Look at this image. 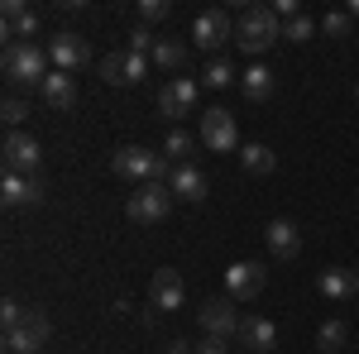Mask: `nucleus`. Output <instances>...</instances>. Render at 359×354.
Masks as SVG:
<instances>
[{"label": "nucleus", "mask_w": 359, "mask_h": 354, "mask_svg": "<svg viewBox=\"0 0 359 354\" xmlns=\"http://www.w3.org/2000/svg\"><path fill=\"white\" fill-rule=\"evenodd\" d=\"M278 39H283V20L273 15V5H249L245 15L235 20V43L245 48V53H269Z\"/></svg>", "instance_id": "obj_1"}, {"label": "nucleus", "mask_w": 359, "mask_h": 354, "mask_svg": "<svg viewBox=\"0 0 359 354\" xmlns=\"http://www.w3.org/2000/svg\"><path fill=\"white\" fill-rule=\"evenodd\" d=\"M111 168L115 177H125V182H168L172 177V163H168L163 154H154V149H139V144H125V149H115L111 154Z\"/></svg>", "instance_id": "obj_2"}, {"label": "nucleus", "mask_w": 359, "mask_h": 354, "mask_svg": "<svg viewBox=\"0 0 359 354\" xmlns=\"http://www.w3.org/2000/svg\"><path fill=\"white\" fill-rule=\"evenodd\" d=\"M0 67H5V82H15V86H43L48 72H53L48 48H39V43H5Z\"/></svg>", "instance_id": "obj_3"}, {"label": "nucleus", "mask_w": 359, "mask_h": 354, "mask_svg": "<svg viewBox=\"0 0 359 354\" xmlns=\"http://www.w3.org/2000/svg\"><path fill=\"white\" fill-rule=\"evenodd\" d=\"M130 220L135 225H158V220H168V211H172V187L168 182H144V187L130 196Z\"/></svg>", "instance_id": "obj_4"}, {"label": "nucleus", "mask_w": 359, "mask_h": 354, "mask_svg": "<svg viewBox=\"0 0 359 354\" xmlns=\"http://www.w3.org/2000/svg\"><path fill=\"white\" fill-rule=\"evenodd\" d=\"M48 330H53L48 311H43V306H29L25 321H20V330L5 335V354H39L43 345H48Z\"/></svg>", "instance_id": "obj_5"}, {"label": "nucleus", "mask_w": 359, "mask_h": 354, "mask_svg": "<svg viewBox=\"0 0 359 354\" xmlns=\"http://www.w3.org/2000/svg\"><path fill=\"white\" fill-rule=\"evenodd\" d=\"M0 158H5V172H20V177H34V168L43 158V149H39V139L25 135V130H10L5 144H0Z\"/></svg>", "instance_id": "obj_6"}, {"label": "nucleus", "mask_w": 359, "mask_h": 354, "mask_svg": "<svg viewBox=\"0 0 359 354\" xmlns=\"http://www.w3.org/2000/svg\"><path fill=\"white\" fill-rule=\"evenodd\" d=\"M230 39H235V20H230L225 10H201V15H196V25H192V43L196 48L221 53Z\"/></svg>", "instance_id": "obj_7"}, {"label": "nucleus", "mask_w": 359, "mask_h": 354, "mask_svg": "<svg viewBox=\"0 0 359 354\" xmlns=\"http://www.w3.org/2000/svg\"><path fill=\"white\" fill-rule=\"evenodd\" d=\"M196 101H201V82H192V77H172V82L158 91V115L182 120V115L196 110Z\"/></svg>", "instance_id": "obj_8"}, {"label": "nucleus", "mask_w": 359, "mask_h": 354, "mask_svg": "<svg viewBox=\"0 0 359 354\" xmlns=\"http://www.w3.org/2000/svg\"><path fill=\"white\" fill-rule=\"evenodd\" d=\"M48 62H53L57 72H77V67H86V62H91V48H86L82 34L62 29V34H53V39H48Z\"/></svg>", "instance_id": "obj_9"}, {"label": "nucleus", "mask_w": 359, "mask_h": 354, "mask_svg": "<svg viewBox=\"0 0 359 354\" xmlns=\"http://www.w3.org/2000/svg\"><path fill=\"white\" fill-rule=\"evenodd\" d=\"M264 282H269V273L259 268V264H249V259H240V264L225 268V297L230 301H254L264 292Z\"/></svg>", "instance_id": "obj_10"}, {"label": "nucleus", "mask_w": 359, "mask_h": 354, "mask_svg": "<svg viewBox=\"0 0 359 354\" xmlns=\"http://www.w3.org/2000/svg\"><path fill=\"white\" fill-rule=\"evenodd\" d=\"M201 144L211 149V154H230L235 144H240V130H235V115L230 110H206L201 115Z\"/></svg>", "instance_id": "obj_11"}, {"label": "nucleus", "mask_w": 359, "mask_h": 354, "mask_svg": "<svg viewBox=\"0 0 359 354\" xmlns=\"http://www.w3.org/2000/svg\"><path fill=\"white\" fill-rule=\"evenodd\" d=\"M0 34H5L10 43H34V34H39V15L29 10L25 0H5V5H0Z\"/></svg>", "instance_id": "obj_12"}, {"label": "nucleus", "mask_w": 359, "mask_h": 354, "mask_svg": "<svg viewBox=\"0 0 359 354\" xmlns=\"http://www.w3.org/2000/svg\"><path fill=\"white\" fill-rule=\"evenodd\" d=\"M196 321H201V330L206 335H216V340H230V335H240V316H235V301L230 297H211L201 301V311H196Z\"/></svg>", "instance_id": "obj_13"}, {"label": "nucleus", "mask_w": 359, "mask_h": 354, "mask_svg": "<svg viewBox=\"0 0 359 354\" xmlns=\"http://www.w3.org/2000/svg\"><path fill=\"white\" fill-rule=\"evenodd\" d=\"M182 297H187V287H182V273L177 268L154 273V282H149V306H154V311H177Z\"/></svg>", "instance_id": "obj_14"}, {"label": "nucleus", "mask_w": 359, "mask_h": 354, "mask_svg": "<svg viewBox=\"0 0 359 354\" xmlns=\"http://www.w3.org/2000/svg\"><path fill=\"white\" fill-rule=\"evenodd\" d=\"M264 245H269V254H273V259H283V264H287V259H297V249H302V230H297V225H292V220H269V225H264Z\"/></svg>", "instance_id": "obj_15"}, {"label": "nucleus", "mask_w": 359, "mask_h": 354, "mask_svg": "<svg viewBox=\"0 0 359 354\" xmlns=\"http://www.w3.org/2000/svg\"><path fill=\"white\" fill-rule=\"evenodd\" d=\"M0 201H5L10 211H20V206H39V201H43V182H39V177H20V172H5V182H0Z\"/></svg>", "instance_id": "obj_16"}, {"label": "nucleus", "mask_w": 359, "mask_h": 354, "mask_svg": "<svg viewBox=\"0 0 359 354\" xmlns=\"http://www.w3.org/2000/svg\"><path fill=\"white\" fill-rule=\"evenodd\" d=\"M168 187H172V196H182V201H201V196L211 191V182H206V172L196 163H172Z\"/></svg>", "instance_id": "obj_17"}, {"label": "nucleus", "mask_w": 359, "mask_h": 354, "mask_svg": "<svg viewBox=\"0 0 359 354\" xmlns=\"http://www.w3.org/2000/svg\"><path fill=\"white\" fill-rule=\"evenodd\" d=\"M245 350H254V354H269L278 345V326L269 321V316H245L240 321V335H235Z\"/></svg>", "instance_id": "obj_18"}, {"label": "nucleus", "mask_w": 359, "mask_h": 354, "mask_svg": "<svg viewBox=\"0 0 359 354\" xmlns=\"http://www.w3.org/2000/svg\"><path fill=\"white\" fill-rule=\"evenodd\" d=\"M316 287H321V297H331V301H350V297H359V273L355 268H321Z\"/></svg>", "instance_id": "obj_19"}, {"label": "nucleus", "mask_w": 359, "mask_h": 354, "mask_svg": "<svg viewBox=\"0 0 359 354\" xmlns=\"http://www.w3.org/2000/svg\"><path fill=\"white\" fill-rule=\"evenodd\" d=\"M39 96H43L53 110H72V106H77V82H72V72H57V67H53L48 82L39 86Z\"/></svg>", "instance_id": "obj_20"}, {"label": "nucleus", "mask_w": 359, "mask_h": 354, "mask_svg": "<svg viewBox=\"0 0 359 354\" xmlns=\"http://www.w3.org/2000/svg\"><path fill=\"white\" fill-rule=\"evenodd\" d=\"M240 86H245V96H249V101H269L278 82H273V72H269L264 62H254L249 72H240Z\"/></svg>", "instance_id": "obj_21"}, {"label": "nucleus", "mask_w": 359, "mask_h": 354, "mask_svg": "<svg viewBox=\"0 0 359 354\" xmlns=\"http://www.w3.org/2000/svg\"><path fill=\"white\" fill-rule=\"evenodd\" d=\"M240 163H245V172H254V177H269L278 158H273L269 144H245V149H240Z\"/></svg>", "instance_id": "obj_22"}, {"label": "nucleus", "mask_w": 359, "mask_h": 354, "mask_svg": "<svg viewBox=\"0 0 359 354\" xmlns=\"http://www.w3.org/2000/svg\"><path fill=\"white\" fill-rule=\"evenodd\" d=\"M154 67H163V72L187 67V43H182V39H158V48H154Z\"/></svg>", "instance_id": "obj_23"}, {"label": "nucleus", "mask_w": 359, "mask_h": 354, "mask_svg": "<svg viewBox=\"0 0 359 354\" xmlns=\"http://www.w3.org/2000/svg\"><path fill=\"white\" fill-rule=\"evenodd\" d=\"M192 149H196V139L187 135V130H168V139H163V158L168 163H192Z\"/></svg>", "instance_id": "obj_24"}, {"label": "nucleus", "mask_w": 359, "mask_h": 354, "mask_svg": "<svg viewBox=\"0 0 359 354\" xmlns=\"http://www.w3.org/2000/svg\"><path fill=\"white\" fill-rule=\"evenodd\" d=\"M345 321H321V330H316V350L321 354H340V345H345Z\"/></svg>", "instance_id": "obj_25"}, {"label": "nucleus", "mask_w": 359, "mask_h": 354, "mask_svg": "<svg viewBox=\"0 0 359 354\" xmlns=\"http://www.w3.org/2000/svg\"><path fill=\"white\" fill-rule=\"evenodd\" d=\"M230 82H235V67H230L225 57H216V62H206V72H201V86H211V91H225Z\"/></svg>", "instance_id": "obj_26"}, {"label": "nucleus", "mask_w": 359, "mask_h": 354, "mask_svg": "<svg viewBox=\"0 0 359 354\" xmlns=\"http://www.w3.org/2000/svg\"><path fill=\"white\" fill-rule=\"evenodd\" d=\"M321 29H326L331 39H350V34H355V15H350V10H331V15L321 20Z\"/></svg>", "instance_id": "obj_27"}, {"label": "nucleus", "mask_w": 359, "mask_h": 354, "mask_svg": "<svg viewBox=\"0 0 359 354\" xmlns=\"http://www.w3.org/2000/svg\"><path fill=\"white\" fill-rule=\"evenodd\" d=\"M168 15H172V5L168 0H139V25L149 29V25H163Z\"/></svg>", "instance_id": "obj_28"}, {"label": "nucleus", "mask_w": 359, "mask_h": 354, "mask_svg": "<svg viewBox=\"0 0 359 354\" xmlns=\"http://www.w3.org/2000/svg\"><path fill=\"white\" fill-rule=\"evenodd\" d=\"M101 77H106L111 86H130L125 82V53H106L101 57Z\"/></svg>", "instance_id": "obj_29"}, {"label": "nucleus", "mask_w": 359, "mask_h": 354, "mask_svg": "<svg viewBox=\"0 0 359 354\" xmlns=\"http://www.w3.org/2000/svg\"><path fill=\"white\" fill-rule=\"evenodd\" d=\"M25 311H29V306H20L15 297H5V301H0V326H5V335H10V330H20Z\"/></svg>", "instance_id": "obj_30"}, {"label": "nucleus", "mask_w": 359, "mask_h": 354, "mask_svg": "<svg viewBox=\"0 0 359 354\" xmlns=\"http://www.w3.org/2000/svg\"><path fill=\"white\" fill-rule=\"evenodd\" d=\"M311 15H297V20H287V25H283V39H292V43H302V39H311Z\"/></svg>", "instance_id": "obj_31"}, {"label": "nucleus", "mask_w": 359, "mask_h": 354, "mask_svg": "<svg viewBox=\"0 0 359 354\" xmlns=\"http://www.w3.org/2000/svg\"><path fill=\"white\" fill-rule=\"evenodd\" d=\"M25 115H29V106H25V101H15V96L0 106V120H5L10 130H20V125H25Z\"/></svg>", "instance_id": "obj_32"}, {"label": "nucleus", "mask_w": 359, "mask_h": 354, "mask_svg": "<svg viewBox=\"0 0 359 354\" xmlns=\"http://www.w3.org/2000/svg\"><path fill=\"white\" fill-rule=\"evenodd\" d=\"M154 48H158V39H154V34H149V29L139 25L135 34H130V53H139V57L149 53V57H154Z\"/></svg>", "instance_id": "obj_33"}, {"label": "nucleus", "mask_w": 359, "mask_h": 354, "mask_svg": "<svg viewBox=\"0 0 359 354\" xmlns=\"http://www.w3.org/2000/svg\"><path fill=\"white\" fill-rule=\"evenodd\" d=\"M196 354H225V340H216V335H206V340L196 345Z\"/></svg>", "instance_id": "obj_34"}, {"label": "nucleus", "mask_w": 359, "mask_h": 354, "mask_svg": "<svg viewBox=\"0 0 359 354\" xmlns=\"http://www.w3.org/2000/svg\"><path fill=\"white\" fill-rule=\"evenodd\" d=\"M168 354H196V345H187V340H172V345H168Z\"/></svg>", "instance_id": "obj_35"}, {"label": "nucleus", "mask_w": 359, "mask_h": 354, "mask_svg": "<svg viewBox=\"0 0 359 354\" xmlns=\"http://www.w3.org/2000/svg\"><path fill=\"white\" fill-rule=\"evenodd\" d=\"M350 15H355V20H359V0H350Z\"/></svg>", "instance_id": "obj_36"}, {"label": "nucleus", "mask_w": 359, "mask_h": 354, "mask_svg": "<svg viewBox=\"0 0 359 354\" xmlns=\"http://www.w3.org/2000/svg\"><path fill=\"white\" fill-rule=\"evenodd\" d=\"M355 91H359V86H355Z\"/></svg>", "instance_id": "obj_37"}]
</instances>
